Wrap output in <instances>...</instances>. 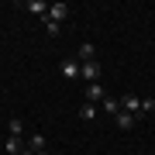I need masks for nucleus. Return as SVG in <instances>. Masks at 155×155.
Instances as JSON below:
<instances>
[{
  "label": "nucleus",
  "mask_w": 155,
  "mask_h": 155,
  "mask_svg": "<svg viewBox=\"0 0 155 155\" xmlns=\"http://www.w3.org/2000/svg\"><path fill=\"white\" fill-rule=\"evenodd\" d=\"M104 100H107V93H104V86H100V83H86V90H83V104H104Z\"/></svg>",
  "instance_id": "f257e3e1"
},
{
  "label": "nucleus",
  "mask_w": 155,
  "mask_h": 155,
  "mask_svg": "<svg viewBox=\"0 0 155 155\" xmlns=\"http://www.w3.org/2000/svg\"><path fill=\"white\" fill-rule=\"evenodd\" d=\"M79 76L86 79V83H100V62H79Z\"/></svg>",
  "instance_id": "f03ea898"
},
{
  "label": "nucleus",
  "mask_w": 155,
  "mask_h": 155,
  "mask_svg": "<svg viewBox=\"0 0 155 155\" xmlns=\"http://www.w3.org/2000/svg\"><path fill=\"white\" fill-rule=\"evenodd\" d=\"M121 110H127L131 117H138L141 114V97H134V93H127L124 100H121Z\"/></svg>",
  "instance_id": "7ed1b4c3"
},
{
  "label": "nucleus",
  "mask_w": 155,
  "mask_h": 155,
  "mask_svg": "<svg viewBox=\"0 0 155 155\" xmlns=\"http://www.w3.org/2000/svg\"><path fill=\"white\" fill-rule=\"evenodd\" d=\"M79 69H83V66H79L76 59H62V76H66V79H79Z\"/></svg>",
  "instance_id": "20e7f679"
},
{
  "label": "nucleus",
  "mask_w": 155,
  "mask_h": 155,
  "mask_svg": "<svg viewBox=\"0 0 155 155\" xmlns=\"http://www.w3.org/2000/svg\"><path fill=\"white\" fill-rule=\"evenodd\" d=\"M48 17H52V21H59V24H62V21L69 17V4H52V7H48Z\"/></svg>",
  "instance_id": "39448f33"
},
{
  "label": "nucleus",
  "mask_w": 155,
  "mask_h": 155,
  "mask_svg": "<svg viewBox=\"0 0 155 155\" xmlns=\"http://www.w3.org/2000/svg\"><path fill=\"white\" fill-rule=\"evenodd\" d=\"M28 14H38V17H48V7L41 4V0H28V4H21Z\"/></svg>",
  "instance_id": "423d86ee"
},
{
  "label": "nucleus",
  "mask_w": 155,
  "mask_h": 155,
  "mask_svg": "<svg viewBox=\"0 0 155 155\" xmlns=\"http://www.w3.org/2000/svg\"><path fill=\"white\" fill-rule=\"evenodd\" d=\"M134 121H138V117H131V114H127V110H121V114L114 117V124L121 127V131H131V127H134Z\"/></svg>",
  "instance_id": "0eeeda50"
},
{
  "label": "nucleus",
  "mask_w": 155,
  "mask_h": 155,
  "mask_svg": "<svg viewBox=\"0 0 155 155\" xmlns=\"http://www.w3.org/2000/svg\"><path fill=\"white\" fill-rule=\"evenodd\" d=\"M24 148H28V145H24L21 138H7V145H4L7 155H24Z\"/></svg>",
  "instance_id": "6e6552de"
},
{
  "label": "nucleus",
  "mask_w": 155,
  "mask_h": 155,
  "mask_svg": "<svg viewBox=\"0 0 155 155\" xmlns=\"http://www.w3.org/2000/svg\"><path fill=\"white\" fill-rule=\"evenodd\" d=\"M79 62H97V48H93L90 41L79 45Z\"/></svg>",
  "instance_id": "1a4fd4ad"
},
{
  "label": "nucleus",
  "mask_w": 155,
  "mask_h": 155,
  "mask_svg": "<svg viewBox=\"0 0 155 155\" xmlns=\"http://www.w3.org/2000/svg\"><path fill=\"white\" fill-rule=\"evenodd\" d=\"M104 110L110 114V117H117V114H121V100H117V97H107L104 100Z\"/></svg>",
  "instance_id": "9d476101"
},
{
  "label": "nucleus",
  "mask_w": 155,
  "mask_h": 155,
  "mask_svg": "<svg viewBox=\"0 0 155 155\" xmlns=\"http://www.w3.org/2000/svg\"><path fill=\"white\" fill-rule=\"evenodd\" d=\"M7 131H11V138H21V134H24V121H21V117H14V121L7 124Z\"/></svg>",
  "instance_id": "9b49d317"
},
{
  "label": "nucleus",
  "mask_w": 155,
  "mask_h": 155,
  "mask_svg": "<svg viewBox=\"0 0 155 155\" xmlns=\"http://www.w3.org/2000/svg\"><path fill=\"white\" fill-rule=\"evenodd\" d=\"M28 148L31 152H45V134H31V138H28Z\"/></svg>",
  "instance_id": "f8f14e48"
},
{
  "label": "nucleus",
  "mask_w": 155,
  "mask_h": 155,
  "mask_svg": "<svg viewBox=\"0 0 155 155\" xmlns=\"http://www.w3.org/2000/svg\"><path fill=\"white\" fill-rule=\"evenodd\" d=\"M79 117H83V121H93V117H97V107L93 104H83V107H79Z\"/></svg>",
  "instance_id": "ddd939ff"
},
{
  "label": "nucleus",
  "mask_w": 155,
  "mask_h": 155,
  "mask_svg": "<svg viewBox=\"0 0 155 155\" xmlns=\"http://www.w3.org/2000/svg\"><path fill=\"white\" fill-rule=\"evenodd\" d=\"M41 21H45V31H48V35H59V31H62V24L52 21V17H41Z\"/></svg>",
  "instance_id": "4468645a"
},
{
  "label": "nucleus",
  "mask_w": 155,
  "mask_h": 155,
  "mask_svg": "<svg viewBox=\"0 0 155 155\" xmlns=\"http://www.w3.org/2000/svg\"><path fill=\"white\" fill-rule=\"evenodd\" d=\"M148 110H155V100L145 97V100H141V114H148Z\"/></svg>",
  "instance_id": "2eb2a0df"
},
{
  "label": "nucleus",
  "mask_w": 155,
  "mask_h": 155,
  "mask_svg": "<svg viewBox=\"0 0 155 155\" xmlns=\"http://www.w3.org/2000/svg\"><path fill=\"white\" fill-rule=\"evenodd\" d=\"M35 155H48V152H35Z\"/></svg>",
  "instance_id": "dca6fc26"
}]
</instances>
